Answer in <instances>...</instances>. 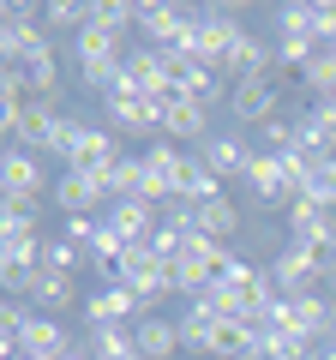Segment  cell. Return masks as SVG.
<instances>
[{
    "label": "cell",
    "mask_w": 336,
    "mask_h": 360,
    "mask_svg": "<svg viewBox=\"0 0 336 360\" xmlns=\"http://www.w3.org/2000/svg\"><path fill=\"white\" fill-rule=\"evenodd\" d=\"M84 319H91V324H127V330H132V324L144 319V300L132 295L127 283H108V288H96V295L84 300Z\"/></svg>",
    "instance_id": "5"
},
{
    "label": "cell",
    "mask_w": 336,
    "mask_h": 360,
    "mask_svg": "<svg viewBox=\"0 0 336 360\" xmlns=\"http://www.w3.org/2000/svg\"><path fill=\"white\" fill-rule=\"evenodd\" d=\"M210 354H217V360H252V354H259V324H252V319H222Z\"/></svg>",
    "instance_id": "14"
},
{
    "label": "cell",
    "mask_w": 336,
    "mask_h": 360,
    "mask_svg": "<svg viewBox=\"0 0 336 360\" xmlns=\"http://www.w3.org/2000/svg\"><path fill=\"white\" fill-rule=\"evenodd\" d=\"M60 360H91V354H84V348H72V354H60Z\"/></svg>",
    "instance_id": "32"
},
{
    "label": "cell",
    "mask_w": 336,
    "mask_h": 360,
    "mask_svg": "<svg viewBox=\"0 0 336 360\" xmlns=\"http://www.w3.org/2000/svg\"><path fill=\"white\" fill-rule=\"evenodd\" d=\"M240 229V210L228 205V198H210V205H198V222H193V234H205V240H222L228 246V234Z\"/></svg>",
    "instance_id": "23"
},
{
    "label": "cell",
    "mask_w": 336,
    "mask_h": 360,
    "mask_svg": "<svg viewBox=\"0 0 336 360\" xmlns=\"http://www.w3.org/2000/svg\"><path fill=\"white\" fill-rule=\"evenodd\" d=\"M78 258H84V246H72L66 234L42 246V270H66V276H72V270H78Z\"/></svg>",
    "instance_id": "27"
},
{
    "label": "cell",
    "mask_w": 336,
    "mask_h": 360,
    "mask_svg": "<svg viewBox=\"0 0 336 360\" xmlns=\"http://www.w3.org/2000/svg\"><path fill=\"white\" fill-rule=\"evenodd\" d=\"M198 156H205L222 180H234V174H246V168H252V156H259V150H252L240 132H210V139L198 144Z\"/></svg>",
    "instance_id": "10"
},
{
    "label": "cell",
    "mask_w": 336,
    "mask_h": 360,
    "mask_svg": "<svg viewBox=\"0 0 336 360\" xmlns=\"http://www.w3.org/2000/svg\"><path fill=\"white\" fill-rule=\"evenodd\" d=\"M312 30H318L324 49L336 42V0H312Z\"/></svg>",
    "instance_id": "29"
},
{
    "label": "cell",
    "mask_w": 336,
    "mask_h": 360,
    "mask_svg": "<svg viewBox=\"0 0 336 360\" xmlns=\"http://www.w3.org/2000/svg\"><path fill=\"white\" fill-rule=\"evenodd\" d=\"M162 132H168V139H198V144H205V139H210V108L174 96V103L162 108Z\"/></svg>",
    "instance_id": "15"
},
{
    "label": "cell",
    "mask_w": 336,
    "mask_h": 360,
    "mask_svg": "<svg viewBox=\"0 0 336 360\" xmlns=\"http://www.w3.org/2000/svg\"><path fill=\"white\" fill-rule=\"evenodd\" d=\"M84 354H91V360H138V342H132L127 324H91Z\"/></svg>",
    "instance_id": "18"
},
{
    "label": "cell",
    "mask_w": 336,
    "mask_h": 360,
    "mask_svg": "<svg viewBox=\"0 0 336 360\" xmlns=\"http://www.w3.org/2000/svg\"><path fill=\"white\" fill-rule=\"evenodd\" d=\"M96 234H103V222H91V217H66V240H72V246H84V252H91Z\"/></svg>",
    "instance_id": "30"
},
{
    "label": "cell",
    "mask_w": 336,
    "mask_h": 360,
    "mask_svg": "<svg viewBox=\"0 0 336 360\" xmlns=\"http://www.w3.org/2000/svg\"><path fill=\"white\" fill-rule=\"evenodd\" d=\"M42 234H0V270H42Z\"/></svg>",
    "instance_id": "22"
},
{
    "label": "cell",
    "mask_w": 336,
    "mask_h": 360,
    "mask_svg": "<svg viewBox=\"0 0 336 360\" xmlns=\"http://www.w3.org/2000/svg\"><path fill=\"white\" fill-rule=\"evenodd\" d=\"M103 198H108V180L103 174H78V168H66V174L54 180V210H66V217H91Z\"/></svg>",
    "instance_id": "4"
},
{
    "label": "cell",
    "mask_w": 336,
    "mask_h": 360,
    "mask_svg": "<svg viewBox=\"0 0 336 360\" xmlns=\"http://www.w3.org/2000/svg\"><path fill=\"white\" fill-rule=\"evenodd\" d=\"M330 348H336V330H330Z\"/></svg>",
    "instance_id": "33"
},
{
    "label": "cell",
    "mask_w": 336,
    "mask_h": 360,
    "mask_svg": "<svg viewBox=\"0 0 336 360\" xmlns=\"http://www.w3.org/2000/svg\"><path fill=\"white\" fill-rule=\"evenodd\" d=\"M150 193V174H144V156H120L115 168H108V198H144ZM144 205H150V198H144Z\"/></svg>",
    "instance_id": "21"
},
{
    "label": "cell",
    "mask_w": 336,
    "mask_h": 360,
    "mask_svg": "<svg viewBox=\"0 0 336 360\" xmlns=\"http://www.w3.org/2000/svg\"><path fill=\"white\" fill-rule=\"evenodd\" d=\"M42 18H49V30H84L91 25V6L84 0H54V6H42Z\"/></svg>",
    "instance_id": "26"
},
{
    "label": "cell",
    "mask_w": 336,
    "mask_h": 360,
    "mask_svg": "<svg viewBox=\"0 0 336 360\" xmlns=\"http://www.w3.org/2000/svg\"><path fill=\"white\" fill-rule=\"evenodd\" d=\"M174 198H186V205H210V198H222V174L205 162V156H181V174H174Z\"/></svg>",
    "instance_id": "12"
},
{
    "label": "cell",
    "mask_w": 336,
    "mask_h": 360,
    "mask_svg": "<svg viewBox=\"0 0 336 360\" xmlns=\"http://www.w3.org/2000/svg\"><path fill=\"white\" fill-rule=\"evenodd\" d=\"M108 127L115 132H162V108L150 103V96H138V90H120V96H108Z\"/></svg>",
    "instance_id": "6"
},
{
    "label": "cell",
    "mask_w": 336,
    "mask_h": 360,
    "mask_svg": "<svg viewBox=\"0 0 336 360\" xmlns=\"http://www.w3.org/2000/svg\"><path fill=\"white\" fill-rule=\"evenodd\" d=\"M108 229H115L127 246H138V240H150V234L162 229V210L144 205V198H120V205L108 210Z\"/></svg>",
    "instance_id": "11"
},
{
    "label": "cell",
    "mask_w": 336,
    "mask_h": 360,
    "mask_svg": "<svg viewBox=\"0 0 336 360\" xmlns=\"http://www.w3.org/2000/svg\"><path fill=\"white\" fill-rule=\"evenodd\" d=\"M217 312L205 307V300H193V307L181 312V348H193V354H210V342H217Z\"/></svg>",
    "instance_id": "20"
},
{
    "label": "cell",
    "mask_w": 336,
    "mask_h": 360,
    "mask_svg": "<svg viewBox=\"0 0 336 360\" xmlns=\"http://www.w3.org/2000/svg\"><path fill=\"white\" fill-rule=\"evenodd\" d=\"M120 162V144H115V127H84L78 132V150H72V162L66 168H78V174H103L108 180V168Z\"/></svg>",
    "instance_id": "8"
},
{
    "label": "cell",
    "mask_w": 336,
    "mask_h": 360,
    "mask_svg": "<svg viewBox=\"0 0 336 360\" xmlns=\"http://www.w3.org/2000/svg\"><path fill=\"white\" fill-rule=\"evenodd\" d=\"M25 354H30V360H60V354H72V342H66V324H54V312L30 319V330H25Z\"/></svg>",
    "instance_id": "16"
},
{
    "label": "cell",
    "mask_w": 336,
    "mask_h": 360,
    "mask_svg": "<svg viewBox=\"0 0 336 360\" xmlns=\"http://www.w3.org/2000/svg\"><path fill=\"white\" fill-rule=\"evenodd\" d=\"M37 222H42V198L6 193V205H0V234H37Z\"/></svg>",
    "instance_id": "24"
},
{
    "label": "cell",
    "mask_w": 336,
    "mask_h": 360,
    "mask_svg": "<svg viewBox=\"0 0 336 360\" xmlns=\"http://www.w3.org/2000/svg\"><path fill=\"white\" fill-rule=\"evenodd\" d=\"M138 360H144V354H138Z\"/></svg>",
    "instance_id": "34"
},
{
    "label": "cell",
    "mask_w": 336,
    "mask_h": 360,
    "mask_svg": "<svg viewBox=\"0 0 336 360\" xmlns=\"http://www.w3.org/2000/svg\"><path fill=\"white\" fill-rule=\"evenodd\" d=\"M42 49H54L42 6H30V0H6V6H0V60L25 66L30 54H42Z\"/></svg>",
    "instance_id": "1"
},
{
    "label": "cell",
    "mask_w": 336,
    "mask_h": 360,
    "mask_svg": "<svg viewBox=\"0 0 336 360\" xmlns=\"http://www.w3.org/2000/svg\"><path fill=\"white\" fill-rule=\"evenodd\" d=\"M18 72H25V84H30V96H37V103H60V60H54V49L30 54Z\"/></svg>",
    "instance_id": "19"
},
{
    "label": "cell",
    "mask_w": 336,
    "mask_h": 360,
    "mask_svg": "<svg viewBox=\"0 0 336 360\" xmlns=\"http://www.w3.org/2000/svg\"><path fill=\"white\" fill-rule=\"evenodd\" d=\"M288 246H295V240H288ZM300 252L312 258V270H318V276H336V234H318V240H306Z\"/></svg>",
    "instance_id": "28"
},
{
    "label": "cell",
    "mask_w": 336,
    "mask_h": 360,
    "mask_svg": "<svg viewBox=\"0 0 336 360\" xmlns=\"http://www.w3.org/2000/svg\"><path fill=\"white\" fill-rule=\"evenodd\" d=\"M318 360H336V348H330V342H324V348H318Z\"/></svg>",
    "instance_id": "31"
},
{
    "label": "cell",
    "mask_w": 336,
    "mask_h": 360,
    "mask_svg": "<svg viewBox=\"0 0 336 360\" xmlns=\"http://www.w3.org/2000/svg\"><path fill=\"white\" fill-rule=\"evenodd\" d=\"M0 180H6V193H30V198H42V168H37V150L13 144V150H6V162H0Z\"/></svg>",
    "instance_id": "17"
},
{
    "label": "cell",
    "mask_w": 336,
    "mask_h": 360,
    "mask_svg": "<svg viewBox=\"0 0 336 360\" xmlns=\"http://www.w3.org/2000/svg\"><path fill=\"white\" fill-rule=\"evenodd\" d=\"M37 307H49V312H66L78 300V288H72V276H66V270H42V283H37Z\"/></svg>",
    "instance_id": "25"
},
{
    "label": "cell",
    "mask_w": 336,
    "mask_h": 360,
    "mask_svg": "<svg viewBox=\"0 0 336 360\" xmlns=\"http://www.w3.org/2000/svg\"><path fill=\"white\" fill-rule=\"evenodd\" d=\"M271 276H276V295H283V300H306V295H318V270H312V258L300 252V246H283V252H276Z\"/></svg>",
    "instance_id": "7"
},
{
    "label": "cell",
    "mask_w": 336,
    "mask_h": 360,
    "mask_svg": "<svg viewBox=\"0 0 336 360\" xmlns=\"http://www.w3.org/2000/svg\"><path fill=\"white\" fill-rule=\"evenodd\" d=\"M276 103H283V84L271 78H240V84L228 90V115L240 120V127H264V120H276Z\"/></svg>",
    "instance_id": "3"
},
{
    "label": "cell",
    "mask_w": 336,
    "mask_h": 360,
    "mask_svg": "<svg viewBox=\"0 0 336 360\" xmlns=\"http://www.w3.org/2000/svg\"><path fill=\"white\" fill-rule=\"evenodd\" d=\"M6 132H13L25 150H54V132H60V108H54V103H30L25 115L6 120Z\"/></svg>",
    "instance_id": "9"
},
{
    "label": "cell",
    "mask_w": 336,
    "mask_h": 360,
    "mask_svg": "<svg viewBox=\"0 0 336 360\" xmlns=\"http://www.w3.org/2000/svg\"><path fill=\"white\" fill-rule=\"evenodd\" d=\"M246 37V25H240V13L234 6H205V18H198V30L181 42V54H193V60H205V66H222L228 60V49Z\"/></svg>",
    "instance_id": "2"
},
{
    "label": "cell",
    "mask_w": 336,
    "mask_h": 360,
    "mask_svg": "<svg viewBox=\"0 0 336 360\" xmlns=\"http://www.w3.org/2000/svg\"><path fill=\"white\" fill-rule=\"evenodd\" d=\"M132 342H138L144 360H168L174 348H181V319H162V312H150V319L132 324Z\"/></svg>",
    "instance_id": "13"
}]
</instances>
